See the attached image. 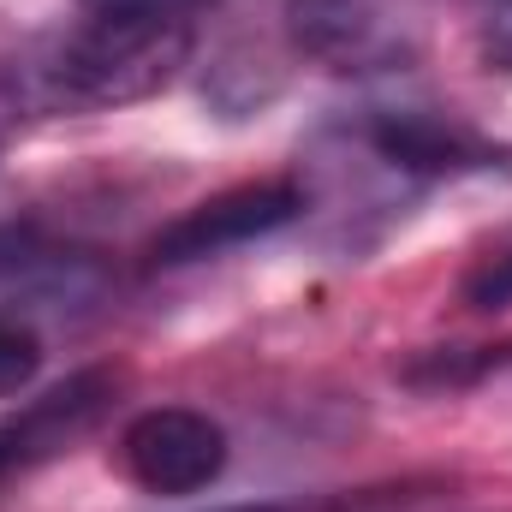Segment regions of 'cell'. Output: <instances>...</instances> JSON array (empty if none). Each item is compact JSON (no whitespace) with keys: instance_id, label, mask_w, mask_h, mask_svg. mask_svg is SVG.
<instances>
[{"instance_id":"12","label":"cell","mask_w":512,"mask_h":512,"mask_svg":"<svg viewBox=\"0 0 512 512\" xmlns=\"http://www.w3.org/2000/svg\"><path fill=\"white\" fill-rule=\"evenodd\" d=\"M215 512H304V507H280V501H245V507H215Z\"/></svg>"},{"instance_id":"11","label":"cell","mask_w":512,"mask_h":512,"mask_svg":"<svg viewBox=\"0 0 512 512\" xmlns=\"http://www.w3.org/2000/svg\"><path fill=\"white\" fill-rule=\"evenodd\" d=\"M36 262V245L18 233V227H0V274H18V268H30Z\"/></svg>"},{"instance_id":"7","label":"cell","mask_w":512,"mask_h":512,"mask_svg":"<svg viewBox=\"0 0 512 512\" xmlns=\"http://www.w3.org/2000/svg\"><path fill=\"white\" fill-rule=\"evenodd\" d=\"M36 376H42V334H36L24 316L0 310V399L30 393Z\"/></svg>"},{"instance_id":"10","label":"cell","mask_w":512,"mask_h":512,"mask_svg":"<svg viewBox=\"0 0 512 512\" xmlns=\"http://www.w3.org/2000/svg\"><path fill=\"white\" fill-rule=\"evenodd\" d=\"M477 54L489 72L512 78V0H477Z\"/></svg>"},{"instance_id":"3","label":"cell","mask_w":512,"mask_h":512,"mask_svg":"<svg viewBox=\"0 0 512 512\" xmlns=\"http://www.w3.org/2000/svg\"><path fill=\"white\" fill-rule=\"evenodd\" d=\"M286 30L328 72H393L417 54L423 0H286Z\"/></svg>"},{"instance_id":"8","label":"cell","mask_w":512,"mask_h":512,"mask_svg":"<svg viewBox=\"0 0 512 512\" xmlns=\"http://www.w3.org/2000/svg\"><path fill=\"white\" fill-rule=\"evenodd\" d=\"M78 12H108V18H143V24H191L215 6V0H72Z\"/></svg>"},{"instance_id":"6","label":"cell","mask_w":512,"mask_h":512,"mask_svg":"<svg viewBox=\"0 0 512 512\" xmlns=\"http://www.w3.org/2000/svg\"><path fill=\"white\" fill-rule=\"evenodd\" d=\"M114 393H120V376L114 370H78V376H66L60 387L24 399V411H12L0 423V489L12 477L42 471L72 441H84L114 411Z\"/></svg>"},{"instance_id":"2","label":"cell","mask_w":512,"mask_h":512,"mask_svg":"<svg viewBox=\"0 0 512 512\" xmlns=\"http://www.w3.org/2000/svg\"><path fill=\"white\" fill-rule=\"evenodd\" d=\"M346 161H358L364 173H376L387 191H429V185H453L471 173L501 167V143L483 137L465 114L447 108H364L346 126Z\"/></svg>"},{"instance_id":"1","label":"cell","mask_w":512,"mask_h":512,"mask_svg":"<svg viewBox=\"0 0 512 512\" xmlns=\"http://www.w3.org/2000/svg\"><path fill=\"white\" fill-rule=\"evenodd\" d=\"M191 42V24H143L72 6V24L6 72V96L24 114H114L173 84Z\"/></svg>"},{"instance_id":"4","label":"cell","mask_w":512,"mask_h":512,"mask_svg":"<svg viewBox=\"0 0 512 512\" xmlns=\"http://www.w3.org/2000/svg\"><path fill=\"white\" fill-rule=\"evenodd\" d=\"M227 429L197 405H149L120 429V471L143 495H203L227 471Z\"/></svg>"},{"instance_id":"9","label":"cell","mask_w":512,"mask_h":512,"mask_svg":"<svg viewBox=\"0 0 512 512\" xmlns=\"http://www.w3.org/2000/svg\"><path fill=\"white\" fill-rule=\"evenodd\" d=\"M465 304L471 310H512V239L495 245L465 274Z\"/></svg>"},{"instance_id":"5","label":"cell","mask_w":512,"mask_h":512,"mask_svg":"<svg viewBox=\"0 0 512 512\" xmlns=\"http://www.w3.org/2000/svg\"><path fill=\"white\" fill-rule=\"evenodd\" d=\"M310 209V191L298 179H251V185H233L197 209H185L179 221H167L149 245L155 268H185V262H209V256H227L239 245H256L280 227H292L298 215Z\"/></svg>"}]
</instances>
